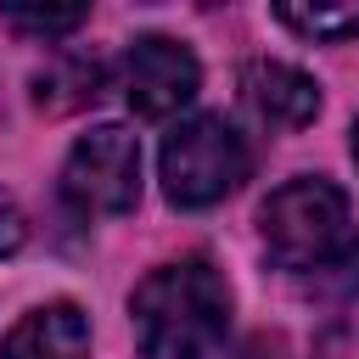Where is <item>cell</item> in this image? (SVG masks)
<instances>
[{
	"label": "cell",
	"instance_id": "8fae6325",
	"mask_svg": "<svg viewBox=\"0 0 359 359\" xmlns=\"http://www.w3.org/2000/svg\"><path fill=\"white\" fill-rule=\"evenodd\" d=\"M22 241H28V219H22V208L0 191V258H11Z\"/></svg>",
	"mask_w": 359,
	"mask_h": 359
},
{
	"label": "cell",
	"instance_id": "52a82bcc",
	"mask_svg": "<svg viewBox=\"0 0 359 359\" xmlns=\"http://www.w3.org/2000/svg\"><path fill=\"white\" fill-rule=\"evenodd\" d=\"M0 359H90V320L73 303H45L11 325Z\"/></svg>",
	"mask_w": 359,
	"mask_h": 359
},
{
	"label": "cell",
	"instance_id": "8992f818",
	"mask_svg": "<svg viewBox=\"0 0 359 359\" xmlns=\"http://www.w3.org/2000/svg\"><path fill=\"white\" fill-rule=\"evenodd\" d=\"M241 95L275 129H303L320 112V84L292 62H247L241 67Z\"/></svg>",
	"mask_w": 359,
	"mask_h": 359
},
{
	"label": "cell",
	"instance_id": "3957f363",
	"mask_svg": "<svg viewBox=\"0 0 359 359\" xmlns=\"http://www.w3.org/2000/svg\"><path fill=\"white\" fill-rule=\"evenodd\" d=\"M247 174H252L247 140L213 112L185 118L163 140V157H157V180H163V196L174 208H213L230 191H241Z\"/></svg>",
	"mask_w": 359,
	"mask_h": 359
},
{
	"label": "cell",
	"instance_id": "9c48e42d",
	"mask_svg": "<svg viewBox=\"0 0 359 359\" xmlns=\"http://www.w3.org/2000/svg\"><path fill=\"white\" fill-rule=\"evenodd\" d=\"M286 28L303 39H353L359 34V6H275Z\"/></svg>",
	"mask_w": 359,
	"mask_h": 359
},
{
	"label": "cell",
	"instance_id": "ba28073f",
	"mask_svg": "<svg viewBox=\"0 0 359 359\" xmlns=\"http://www.w3.org/2000/svg\"><path fill=\"white\" fill-rule=\"evenodd\" d=\"M95 84H101V62L95 56H62L45 73H34V101L45 112H73V107H84L95 95Z\"/></svg>",
	"mask_w": 359,
	"mask_h": 359
},
{
	"label": "cell",
	"instance_id": "30bf717a",
	"mask_svg": "<svg viewBox=\"0 0 359 359\" xmlns=\"http://www.w3.org/2000/svg\"><path fill=\"white\" fill-rule=\"evenodd\" d=\"M0 22L17 28V34H34V39H62L84 22V6H62V11H50V6H0Z\"/></svg>",
	"mask_w": 359,
	"mask_h": 359
},
{
	"label": "cell",
	"instance_id": "7a4b0ae2",
	"mask_svg": "<svg viewBox=\"0 0 359 359\" xmlns=\"http://www.w3.org/2000/svg\"><path fill=\"white\" fill-rule=\"evenodd\" d=\"M258 230L275 264L286 269H325L348 252V196L331 180H286L264 196Z\"/></svg>",
	"mask_w": 359,
	"mask_h": 359
},
{
	"label": "cell",
	"instance_id": "7c38bea8",
	"mask_svg": "<svg viewBox=\"0 0 359 359\" xmlns=\"http://www.w3.org/2000/svg\"><path fill=\"white\" fill-rule=\"evenodd\" d=\"M353 163H359V123H353Z\"/></svg>",
	"mask_w": 359,
	"mask_h": 359
},
{
	"label": "cell",
	"instance_id": "4fadbf2b",
	"mask_svg": "<svg viewBox=\"0 0 359 359\" xmlns=\"http://www.w3.org/2000/svg\"><path fill=\"white\" fill-rule=\"evenodd\" d=\"M241 359H264V353H258V348H252V353H241Z\"/></svg>",
	"mask_w": 359,
	"mask_h": 359
},
{
	"label": "cell",
	"instance_id": "6da1fadb",
	"mask_svg": "<svg viewBox=\"0 0 359 359\" xmlns=\"http://www.w3.org/2000/svg\"><path fill=\"white\" fill-rule=\"evenodd\" d=\"M129 314L146 359H208L230 331V286L208 258H180L135 286Z\"/></svg>",
	"mask_w": 359,
	"mask_h": 359
},
{
	"label": "cell",
	"instance_id": "277c9868",
	"mask_svg": "<svg viewBox=\"0 0 359 359\" xmlns=\"http://www.w3.org/2000/svg\"><path fill=\"white\" fill-rule=\"evenodd\" d=\"M62 196L79 213H129L140 202V140L123 123H95L62 163Z\"/></svg>",
	"mask_w": 359,
	"mask_h": 359
},
{
	"label": "cell",
	"instance_id": "5b68a950",
	"mask_svg": "<svg viewBox=\"0 0 359 359\" xmlns=\"http://www.w3.org/2000/svg\"><path fill=\"white\" fill-rule=\"evenodd\" d=\"M123 101L140 112V118H174L196 90H202V67L196 56L168 39V34H140L129 50H123Z\"/></svg>",
	"mask_w": 359,
	"mask_h": 359
}]
</instances>
